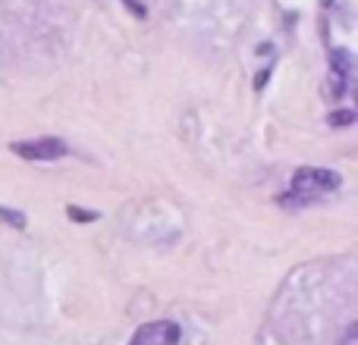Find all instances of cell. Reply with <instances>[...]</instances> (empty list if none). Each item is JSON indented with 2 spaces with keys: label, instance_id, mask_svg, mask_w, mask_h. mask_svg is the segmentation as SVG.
Returning <instances> with one entry per match:
<instances>
[{
  "label": "cell",
  "instance_id": "cell-5",
  "mask_svg": "<svg viewBox=\"0 0 358 345\" xmlns=\"http://www.w3.org/2000/svg\"><path fill=\"white\" fill-rule=\"evenodd\" d=\"M66 214L73 216L76 223H92V220H98V214H94V210H82V207H76V204H69Z\"/></svg>",
  "mask_w": 358,
  "mask_h": 345
},
{
  "label": "cell",
  "instance_id": "cell-3",
  "mask_svg": "<svg viewBox=\"0 0 358 345\" xmlns=\"http://www.w3.org/2000/svg\"><path fill=\"white\" fill-rule=\"evenodd\" d=\"M129 345H179V327L173 321H155L136 330Z\"/></svg>",
  "mask_w": 358,
  "mask_h": 345
},
{
  "label": "cell",
  "instance_id": "cell-1",
  "mask_svg": "<svg viewBox=\"0 0 358 345\" xmlns=\"http://www.w3.org/2000/svg\"><path fill=\"white\" fill-rule=\"evenodd\" d=\"M336 189H340V176L334 170L302 167L292 176V195H302V191H336Z\"/></svg>",
  "mask_w": 358,
  "mask_h": 345
},
{
  "label": "cell",
  "instance_id": "cell-8",
  "mask_svg": "<svg viewBox=\"0 0 358 345\" xmlns=\"http://www.w3.org/2000/svg\"><path fill=\"white\" fill-rule=\"evenodd\" d=\"M126 6H129V10H136L138 16H145V6H142V3H136V0H126Z\"/></svg>",
  "mask_w": 358,
  "mask_h": 345
},
{
  "label": "cell",
  "instance_id": "cell-2",
  "mask_svg": "<svg viewBox=\"0 0 358 345\" xmlns=\"http://www.w3.org/2000/svg\"><path fill=\"white\" fill-rule=\"evenodd\" d=\"M13 154L22 161H57L66 154L63 138H31V142H13Z\"/></svg>",
  "mask_w": 358,
  "mask_h": 345
},
{
  "label": "cell",
  "instance_id": "cell-4",
  "mask_svg": "<svg viewBox=\"0 0 358 345\" xmlns=\"http://www.w3.org/2000/svg\"><path fill=\"white\" fill-rule=\"evenodd\" d=\"M0 223H10V226L22 229L25 226V216L19 210H10V207H0Z\"/></svg>",
  "mask_w": 358,
  "mask_h": 345
},
{
  "label": "cell",
  "instance_id": "cell-7",
  "mask_svg": "<svg viewBox=\"0 0 358 345\" xmlns=\"http://www.w3.org/2000/svg\"><path fill=\"white\" fill-rule=\"evenodd\" d=\"M343 345H358V327H355V323L346 330V342H343Z\"/></svg>",
  "mask_w": 358,
  "mask_h": 345
},
{
  "label": "cell",
  "instance_id": "cell-6",
  "mask_svg": "<svg viewBox=\"0 0 358 345\" xmlns=\"http://www.w3.org/2000/svg\"><path fill=\"white\" fill-rule=\"evenodd\" d=\"M330 123H334V126H349V123H352V113H349V110L334 113V117H330Z\"/></svg>",
  "mask_w": 358,
  "mask_h": 345
}]
</instances>
